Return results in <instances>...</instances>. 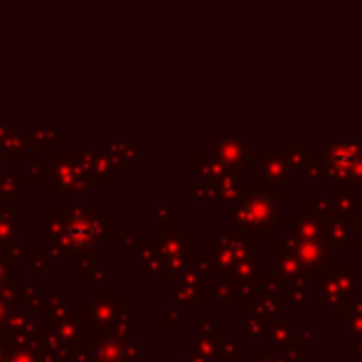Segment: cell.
<instances>
[{
  "label": "cell",
  "mask_w": 362,
  "mask_h": 362,
  "mask_svg": "<svg viewBox=\"0 0 362 362\" xmlns=\"http://www.w3.org/2000/svg\"><path fill=\"white\" fill-rule=\"evenodd\" d=\"M318 286V303L328 310L330 318L340 320L345 310L353 305V300L362 293V276L353 272L350 262H333V267L320 276Z\"/></svg>",
  "instance_id": "6da1fadb"
},
{
  "label": "cell",
  "mask_w": 362,
  "mask_h": 362,
  "mask_svg": "<svg viewBox=\"0 0 362 362\" xmlns=\"http://www.w3.org/2000/svg\"><path fill=\"white\" fill-rule=\"evenodd\" d=\"M296 338H298V328H296V320L288 318V320H274L269 328H264L259 340H262V350H267V353H281Z\"/></svg>",
  "instance_id": "7a4b0ae2"
},
{
  "label": "cell",
  "mask_w": 362,
  "mask_h": 362,
  "mask_svg": "<svg viewBox=\"0 0 362 362\" xmlns=\"http://www.w3.org/2000/svg\"><path fill=\"white\" fill-rule=\"evenodd\" d=\"M276 274L284 279L286 284H296V281H305V272L300 267V262L288 252L286 242H274V259H272Z\"/></svg>",
  "instance_id": "3957f363"
},
{
  "label": "cell",
  "mask_w": 362,
  "mask_h": 362,
  "mask_svg": "<svg viewBox=\"0 0 362 362\" xmlns=\"http://www.w3.org/2000/svg\"><path fill=\"white\" fill-rule=\"evenodd\" d=\"M323 239L335 249H360V239L355 232V222L350 219H335L323 227Z\"/></svg>",
  "instance_id": "277c9868"
},
{
  "label": "cell",
  "mask_w": 362,
  "mask_h": 362,
  "mask_svg": "<svg viewBox=\"0 0 362 362\" xmlns=\"http://www.w3.org/2000/svg\"><path fill=\"white\" fill-rule=\"evenodd\" d=\"M284 232H286V237H296V239H323V227L325 224L320 222L318 217L308 215L305 217V212L300 210L298 217L291 219V222H284Z\"/></svg>",
  "instance_id": "5b68a950"
},
{
  "label": "cell",
  "mask_w": 362,
  "mask_h": 362,
  "mask_svg": "<svg viewBox=\"0 0 362 362\" xmlns=\"http://www.w3.org/2000/svg\"><path fill=\"white\" fill-rule=\"evenodd\" d=\"M340 340H355L362 335V293L353 300L345 315L340 318Z\"/></svg>",
  "instance_id": "8992f818"
},
{
  "label": "cell",
  "mask_w": 362,
  "mask_h": 362,
  "mask_svg": "<svg viewBox=\"0 0 362 362\" xmlns=\"http://www.w3.org/2000/svg\"><path fill=\"white\" fill-rule=\"evenodd\" d=\"M305 303H308V284H305V281L286 284L284 305H291V308H300V305H305Z\"/></svg>",
  "instance_id": "52a82bcc"
},
{
  "label": "cell",
  "mask_w": 362,
  "mask_h": 362,
  "mask_svg": "<svg viewBox=\"0 0 362 362\" xmlns=\"http://www.w3.org/2000/svg\"><path fill=\"white\" fill-rule=\"evenodd\" d=\"M252 362H288L284 353H267V350H259L252 355Z\"/></svg>",
  "instance_id": "ba28073f"
},
{
  "label": "cell",
  "mask_w": 362,
  "mask_h": 362,
  "mask_svg": "<svg viewBox=\"0 0 362 362\" xmlns=\"http://www.w3.org/2000/svg\"><path fill=\"white\" fill-rule=\"evenodd\" d=\"M355 232H358V239H360V247H362V215L358 217V224H355Z\"/></svg>",
  "instance_id": "9c48e42d"
},
{
  "label": "cell",
  "mask_w": 362,
  "mask_h": 362,
  "mask_svg": "<svg viewBox=\"0 0 362 362\" xmlns=\"http://www.w3.org/2000/svg\"><path fill=\"white\" fill-rule=\"evenodd\" d=\"M353 362H362V360H353Z\"/></svg>",
  "instance_id": "30bf717a"
},
{
  "label": "cell",
  "mask_w": 362,
  "mask_h": 362,
  "mask_svg": "<svg viewBox=\"0 0 362 362\" xmlns=\"http://www.w3.org/2000/svg\"><path fill=\"white\" fill-rule=\"evenodd\" d=\"M360 249H362V247H360Z\"/></svg>",
  "instance_id": "8fae6325"
}]
</instances>
